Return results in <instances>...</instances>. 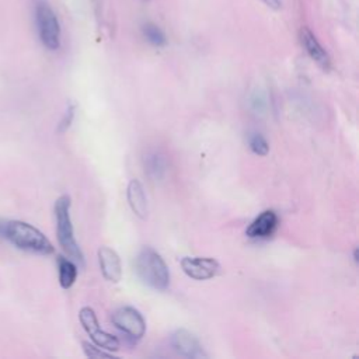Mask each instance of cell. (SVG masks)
<instances>
[{
    "mask_svg": "<svg viewBox=\"0 0 359 359\" xmlns=\"http://www.w3.org/2000/svg\"><path fill=\"white\" fill-rule=\"evenodd\" d=\"M171 346L172 349L185 358H206V353L203 352L202 345L199 344L198 338L189 332L188 330L180 328L172 332L171 335Z\"/></svg>",
    "mask_w": 359,
    "mask_h": 359,
    "instance_id": "8",
    "label": "cell"
},
{
    "mask_svg": "<svg viewBox=\"0 0 359 359\" xmlns=\"http://www.w3.org/2000/svg\"><path fill=\"white\" fill-rule=\"evenodd\" d=\"M181 268L189 278L195 280H206L217 275L220 265L215 258L209 257H184Z\"/></svg>",
    "mask_w": 359,
    "mask_h": 359,
    "instance_id": "7",
    "label": "cell"
},
{
    "mask_svg": "<svg viewBox=\"0 0 359 359\" xmlns=\"http://www.w3.org/2000/svg\"><path fill=\"white\" fill-rule=\"evenodd\" d=\"M1 234L17 248L42 255L53 252L52 243L32 224L21 220H10L3 224Z\"/></svg>",
    "mask_w": 359,
    "mask_h": 359,
    "instance_id": "1",
    "label": "cell"
},
{
    "mask_svg": "<svg viewBox=\"0 0 359 359\" xmlns=\"http://www.w3.org/2000/svg\"><path fill=\"white\" fill-rule=\"evenodd\" d=\"M143 35L154 46L165 45V35H164V32L157 25H154L151 22L143 25Z\"/></svg>",
    "mask_w": 359,
    "mask_h": 359,
    "instance_id": "15",
    "label": "cell"
},
{
    "mask_svg": "<svg viewBox=\"0 0 359 359\" xmlns=\"http://www.w3.org/2000/svg\"><path fill=\"white\" fill-rule=\"evenodd\" d=\"M248 144L251 151L257 156H266L269 151V144L266 139L259 133H252L248 139Z\"/></svg>",
    "mask_w": 359,
    "mask_h": 359,
    "instance_id": "16",
    "label": "cell"
},
{
    "mask_svg": "<svg viewBox=\"0 0 359 359\" xmlns=\"http://www.w3.org/2000/svg\"><path fill=\"white\" fill-rule=\"evenodd\" d=\"M300 41H302V45L304 46L306 52L309 53V56L317 65H320L323 69L330 67L328 53L325 52V49L321 46V43L317 41V38L314 36V34L309 28L304 27V28L300 29Z\"/></svg>",
    "mask_w": 359,
    "mask_h": 359,
    "instance_id": "11",
    "label": "cell"
},
{
    "mask_svg": "<svg viewBox=\"0 0 359 359\" xmlns=\"http://www.w3.org/2000/svg\"><path fill=\"white\" fill-rule=\"evenodd\" d=\"M59 266V283L63 289H69L73 286L76 278H77V265L76 262L67 259V258H59L57 261Z\"/></svg>",
    "mask_w": 359,
    "mask_h": 359,
    "instance_id": "13",
    "label": "cell"
},
{
    "mask_svg": "<svg viewBox=\"0 0 359 359\" xmlns=\"http://www.w3.org/2000/svg\"><path fill=\"white\" fill-rule=\"evenodd\" d=\"M278 227V216L273 210H264L247 227L245 234L251 238L269 237Z\"/></svg>",
    "mask_w": 359,
    "mask_h": 359,
    "instance_id": "10",
    "label": "cell"
},
{
    "mask_svg": "<svg viewBox=\"0 0 359 359\" xmlns=\"http://www.w3.org/2000/svg\"><path fill=\"white\" fill-rule=\"evenodd\" d=\"M55 217H56V234L57 241L63 251L80 266L84 265V255L74 238L73 224L70 219V198L62 195L55 202Z\"/></svg>",
    "mask_w": 359,
    "mask_h": 359,
    "instance_id": "3",
    "label": "cell"
},
{
    "mask_svg": "<svg viewBox=\"0 0 359 359\" xmlns=\"http://www.w3.org/2000/svg\"><path fill=\"white\" fill-rule=\"evenodd\" d=\"M83 349H84V353L88 356V358H93V359H98V358H115L112 355V352L109 351H105L94 344H88V342H83Z\"/></svg>",
    "mask_w": 359,
    "mask_h": 359,
    "instance_id": "17",
    "label": "cell"
},
{
    "mask_svg": "<svg viewBox=\"0 0 359 359\" xmlns=\"http://www.w3.org/2000/svg\"><path fill=\"white\" fill-rule=\"evenodd\" d=\"M126 198L132 212L140 217L146 219L147 216V199L143 189V185L137 180H130L126 188Z\"/></svg>",
    "mask_w": 359,
    "mask_h": 359,
    "instance_id": "12",
    "label": "cell"
},
{
    "mask_svg": "<svg viewBox=\"0 0 359 359\" xmlns=\"http://www.w3.org/2000/svg\"><path fill=\"white\" fill-rule=\"evenodd\" d=\"M135 272L137 278L151 289L165 290L170 285L167 264L161 255L150 247L142 248L136 255Z\"/></svg>",
    "mask_w": 359,
    "mask_h": 359,
    "instance_id": "2",
    "label": "cell"
},
{
    "mask_svg": "<svg viewBox=\"0 0 359 359\" xmlns=\"http://www.w3.org/2000/svg\"><path fill=\"white\" fill-rule=\"evenodd\" d=\"M112 324L125 335L132 339H140L146 331V323L143 316L130 306H123L112 313Z\"/></svg>",
    "mask_w": 359,
    "mask_h": 359,
    "instance_id": "6",
    "label": "cell"
},
{
    "mask_svg": "<svg viewBox=\"0 0 359 359\" xmlns=\"http://www.w3.org/2000/svg\"><path fill=\"white\" fill-rule=\"evenodd\" d=\"M73 108H69V111H67V114H66V116H65V119L62 121V125H60V129L63 130V129H66L69 125H70V122H72V118H73Z\"/></svg>",
    "mask_w": 359,
    "mask_h": 359,
    "instance_id": "18",
    "label": "cell"
},
{
    "mask_svg": "<svg viewBox=\"0 0 359 359\" xmlns=\"http://www.w3.org/2000/svg\"><path fill=\"white\" fill-rule=\"evenodd\" d=\"M35 21L43 46L49 50H56L60 46V25L55 11L43 0H39L35 6Z\"/></svg>",
    "mask_w": 359,
    "mask_h": 359,
    "instance_id": "4",
    "label": "cell"
},
{
    "mask_svg": "<svg viewBox=\"0 0 359 359\" xmlns=\"http://www.w3.org/2000/svg\"><path fill=\"white\" fill-rule=\"evenodd\" d=\"M79 320H80L84 331L91 338L94 345H97V346H100L105 351H109V352H114V351L119 349L118 338L108 334L107 331H104L100 327L97 316H95V313L91 307H83L79 313Z\"/></svg>",
    "mask_w": 359,
    "mask_h": 359,
    "instance_id": "5",
    "label": "cell"
},
{
    "mask_svg": "<svg viewBox=\"0 0 359 359\" xmlns=\"http://www.w3.org/2000/svg\"><path fill=\"white\" fill-rule=\"evenodd\" d=\"M144 167L147 174L157 180L161 178L165 172V160L161 154H158L157 151H153L150 154H147V157L144 158Z\"/></svg>",
    "mask_w": 359,
    "mask_h": 359,
    "instance_id": "14",
    "label": "cell"
},
{
    "mask_svg": "<svg viewBox=\"0 0 359 359\" xmlns=\"http://www.w3.org/2000/svg\"><path fill=\"white\" fill-rule=\"evenodd\" d=\"M266 4L269 6H273V7H279V1L278 0H265Z\"/></svg>",
    "mask_w": 359,
    "mask_h": 359,
    "instance_id": "19",
    "label": "cell"
},
{
    "mask_svg": "<svg viewBox=\"0 0 359 359\" xmlns=\"http://www.w3.org/2000/svg\"><path fill=\"white\" fill-rule=\"evenodd\" d=\"M98 262L102 276L109 282H119L122 278L121 258L111 247H101L98 250Z\"/></svg>",
    "mask_w": 359,
    "mask_h": 359,
    "instance_id": "9",
    "label": "cell"
}]
</instances>
